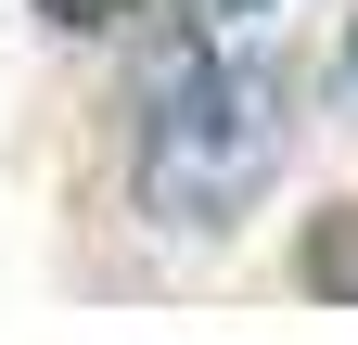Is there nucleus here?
Instances as JSON below:
<instances>
[{
    "mask_svg": "<svg viewBox=\"0 0 358 345\" xmlns=\"http://www.w3.org/2000/svg\"><path fill=\"white\" fill-rule=\"evenodd\" d=\"M345 103H358V13H345Z\"/></svg>",
    "mask_w": 358,
    "mask_h": 345,
    "instance_id": "5",
    "label": "nucleus"
},
{
    "mask_svg": "<svg viewBox=\"0 0 358 345\" xmlns=\"http://www.w3.org/2000/svg\"><path fill=\"white\" fill-rule=\"evenodd\" d=\"M307 294H358V205H333L307 230Z\"/></svg>",
    "mask_w": 358,
    "mask_h": 345,
    "instance_id": "2",
    "label": "nucleus"
},
{
    "mask_svg": "<svg viewBox=\"0 0 358 345\" xmlns=\"http://www.w3.org/2000/svg\"><path fill=\"white\" fill-rule=\"evenodd\" d=\"M115 13H128V0H38V26H64V38H103Z\"/></svg>",
    "mask_w": 358,
    "mask_h": 345,
    "instance_id": "3",
    "label": "nucleus"
},
{
    "mask_svg": "<svg viewBox=\"0 0 358 345\" xmlns=\"http://www.w3.org/2000/svg\"><path fill=\"white\" fill-rule=\"evenodd\" d=\"M294 154V64L268 38H205L192 64H166V90L141 103L128 141V192L166 243H231L268 179Z\"/></svg>",
    "mask_w": 358,
    "mask_h": 345,
    "instance_id": "1",
    "label": "nucleus"
},
{
    "mask_svg": "<svg viewBox=\"0 0 358 345\" xmlns=\"http://www.w3.org/2000/svg\"><path fill=\"white\" fill-rule=\"evenodd\" d=\"M205 13H217V26H243V13H268V0H205Z\"/></svg>",
    "mask_w": 358,
    "mask_h": 345,
    "instance_id": "4",
    "label": "nucleus"
}]
</instances>
